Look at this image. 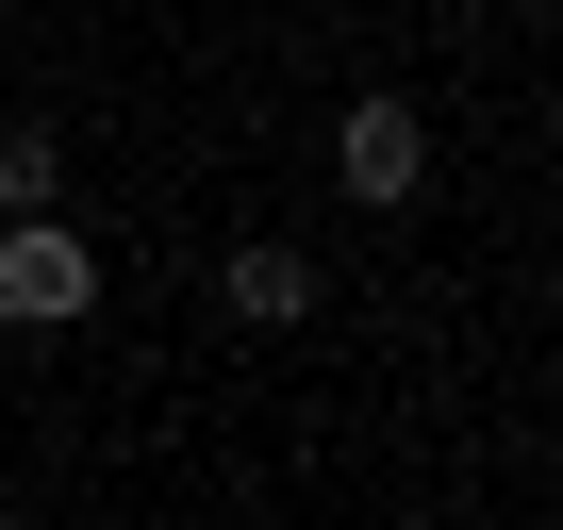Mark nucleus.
Segmentation results:
<instances>
[{
    "label": "nucleus",
    "instance_id": "obj_1",
    "mask_svg": "<svg viewBox=\"0 0 563 530\" xmlns=\"http://www.w3.org/2000/svg\"><path fill=\"white\" fill-rule=\"evenodd\" d=\"M100 299V249L67 216H0V332H67Z\"/></svg>",
    "mask_w": 563,
    "mask_h": 530
},
{
    "label": "nucleus",
    "instance_id": "obj_2",
    "mask_svg": "<svg viewBox=\"0 0 563 530\" xmlns=\"http://www.w3.org/2000/svg\"><path fill=\"white\" fill-rule=\"evenodd\" d=\"M332 166H349V199H415V183H431L415 100H349V117H332Z\"/></svg>",
    "mask_w": 563,
    "mask_h": 530
},
{
    "label": "nucleus",
    "instance_id": "obj_3",
    "mask_svg": "<svg viewBox=\"0 0 563 530\" xmlns=\"http://www.w3.org/2000/svg\"><path fill=\"white\" fill-rule=\"evenodd\" d=\"M216 299H232V332H299V316H316V265H299V249H232Z\"/></svg>",
    "mask_w": 563,
    "mask_h": 530
},
{
    "label": "nucleus",
    "instance_id": "obj_4",
    "mask_svg": "<svg viewBox=\"0 0 563 530\" xmlns=\"http://www.w3.org/2000/svg\"><path fill=\"white\" fill-rule=\"evenodd\" d=\"M0 216H67V133L0 117Z\"/></svg>",
    "mask_w": 563,
    "mask_h": 530
}]
</instances>
